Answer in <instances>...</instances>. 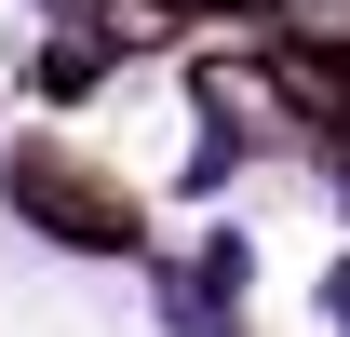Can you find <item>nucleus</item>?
<instances>
[{
    "label": "nucleus",
    "mask_w": 350,
    "mask_h": 337,
    "mask_svg": "<svg viewBox=\"0 0 350 337\" xmlns=\"http://www.w3.org/2000/svg\"><path fill=\"white\" fill-rule=\"evenodd\" d=\"M14 203L41 216L54 243H94V256H108V243H135V203L108 189V175H81L68 149H14Z\"/></svg>",
    "instance_id": "1"
},
{
    "label": "nucleus",
    "mask_w": 350,
    "mask_h": 337,
    "mask_svg": "<svg viewBox=\"0 0 350 337\" xmlns=\"http://www.w3.org/2000/svg\"><path fill=\"white\" fill-rule=\"evenodd\" d=\"M202 108L243 122V135H283V82H269V68H202Z\"/></svg>",
    "instance_id": "2"
},
{
    "label": "nucleus",
    "mask_w": 350,
    "mask_h": 337,
    "mask_svg": "<svg viewBox=\"0 0 350 337\" xmlns=\"http://www.w3.org/2000/svg\"><path fill=\"white\" fill-rule=\"evenodd\" d=\"M94 54H108V41H54V54H41V95H81V82H94Z\"/></svg>",
    "instance_id": "3"
},
{
    "label": "nucleus",
    "mask_w": 350,
    "mask_h": 337,
    "mask_svg": "<svg viewBox=\"0 0 350 337\" xmlns=\"http://www.w3.org/2000/svg\"><path fill=\"white\" fill-rule=\"evenodd\" d=\"M175 14H256V0H175Z\"/></svg>",
    "instance_id": "4"
}]
</instances>
